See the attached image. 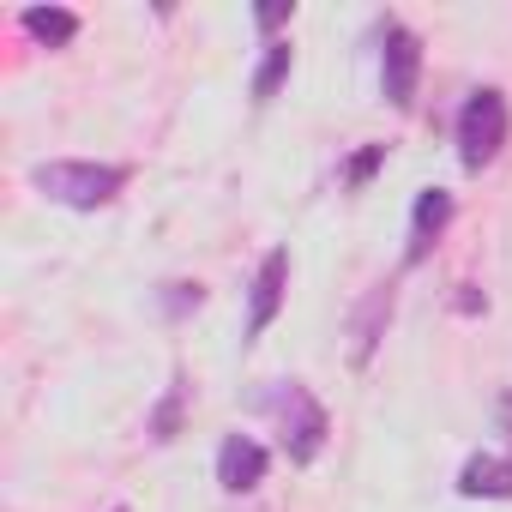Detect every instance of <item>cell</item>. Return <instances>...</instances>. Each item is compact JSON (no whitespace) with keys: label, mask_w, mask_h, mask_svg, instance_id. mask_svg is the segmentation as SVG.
<instances>
[{"label":"cell","mask_w":512,"mask_h":512,"mask_svg":"<svg viewBox=\"0 0 512 512\" xmlns=\"http://www.w3.org/2000/svg\"><path fill=\"white\" fill-rule=\"evenodd\" d=\"M19 25H25V37H37L43 49H67V43L79 37V13H73V7H25Z\"/></svg>","instance_id":"9"},{"label":"cell","mask_w":512,"mask_h":512,"mask_svg":"<svg viewBox=\"0 0 512 512\" xmlns=\"http://www.w3.org/2000/svg\"><path fill=\"white\" fill-rule=\"evenodd\" d=\"M290 19H296V0H266V7H253V25H260V31H278Z\"/></svg>","instance_id":"14"},{"label":"cell","mask_w":512,"mask_h":512,"mask_svg":"<svg viewBox=\"0 0 512 512\" xmlns=\"http://www.w3.org/2000/svg\"><path fill=\"white\" fill-rule=\"evenodd\" d=\"M290 67H296V49L290 43H266V61H260V73H253V103H272L278 85L290 79Z\"/></svg>","instance_id":"10"},{"label":"cell","mask_w":512,"mask_h":512,"mask_svg":"<svg viewBox=\"0 0 512 512\" xmlns=\"http://www.w3.org/2000/svg\"><path fill=\"white\" fill-rule=\"evenodd\" d=\"M266 410L278 416V434H284V452L296 458V464H314L320 458V446H326V434H332V416H326V404L302 386V380H278L272 392H266Z\"/></svg>","instance_id":"2"},{"label":"cell","mask_w":512,"mask_h":512,"mask_svg":"<svg viewBox=\"0 0 512 512\" xmlns=\"http://www.w3.org/2000/svg\"><path fill=\"white\" fill-rule=\"evenodd\" d=\"M506 133H512L506 91H494V85L470 91V103L458 109V163H464V169H488V163L506 151Z\"/></svg>","instance_id":"3"},{"label":"cell","mask_w":512,"mask_h":512,"mask_svg":"<svg viewBox=\"0 0 512 512\" xmlns=\"http://www.w3.org/2000/svg\"><path fill=\"white\" fill-rule=\"evenodd\" d=\"M284 290H290V247H272L260 260V272H253V290H247V338H260L278 320Z\"/></svg>","instance_id":"5"},{"label":"cell","mask_w":512,"mask_h":512,"mask_svg":"<svg viewBox=\"0 0 512 512\" xmlns=\"http://www.w3.org/2000/svg\"><path fill=\"white\" fill-rule=\"evenodd\" d=\"M416 79H422V37L392 19L386 43H380V97L392 109H410L416 103Z\"/></svg>","instance_id":"4"},{"label":"cell","mask_w":512,"mask_h":512,"mask_svg":"<svg viewBox=\"0 0 512 512\" xmlns=\"http://www.w3.org/2000/svg\"><path fill=\"white\" fill-rule=\"evenodd\" d=\"M446 223H452V193H446V187H422V193H416V211H410V241H404V260H410V266L428 260V247L440 241Z\"/></svg>","instance_id":"7"},{"label":"cell","mask_w":512,"mask_h":512,"mask_svg":"<svg viewBox=\"0 0 512 512\" xmlns=\"http://www.w3.org/2000/svg\"><path fill=\"white\" fill-rule=\"evenodd\" d=\"M181 410H187V380L175 374V380H169V398H163V404L151 410L145 434H151V440H175V434H181Z\"/></svg>","instance_id":"11"},{"label":"cell","mask_w":512,"mask_h":512,"mask_svg":"<svg viewBox=\"0 0 512 512\" xmlns=\"http://www.w3.org/2000/svg\"><path fill=\"white\" fill-rule=\"evenodd\" d=\"M127 181H133L127 163H79V157H55V163H37V169H31V187L49 193L55 205H73V211H97V205H109Z\"/></svg>","instance_id":"1"},{"label":"cell","mask_w":512,"mask_h":512,"mask_svg":"<svg viewBox=\"0 0 512 512\" xmlns=\"http://www.w3.org/2000/svg\"><path fill=\"white\" fill-rule=\"evenodd\" d=\"M266 446L253 440V434H223V446H217V482L229 488V494H253L266 482Z\"/></svg>","instance_id":"6"},{"label":"cell","mask_w":512,"mask_h":512,"mask_svg":"<svg viewBox=\"0 0 512 512\" xmlns=\"http://www.w3.org/2000/svg\"><path fill=\"white\" fill-rule=\"evenodd\" d=\"M380 314H392V290H374V302L362 308V320H356V362H368V350H374V326H380Z\"/></svg>","instance_id":"12"},{"label":"cell","mask_w":512,"mask_h":512,"mask_svg":"<svg viewBox=\"0 0 512 512\" xmlns=\"http://www.w3.org/2000/svg\"><path fill=\"white\" fill-rule=\"evenodd\" d=\"M380 163H386V145H368V151H356V157H350L344 181H350V187H362V181H368V175H374Z\"/></svg>","instance_id":"13"},{"label":"cell","mask_w":512,"mask_h":512,"mask_svg":"<svg viewBox=\"0 0 512 512\" xmlns=\"http://www.w3.org/2000/svg\"><path fill=\"white\" fill-rule=\"evenodd\" d=\"M458 494H464V500H512V458H500V452H476V458H464V470H458Z\"/></svg>","instance_id":"8"},{"label":"cell","mask_w":512,"mask_h":512,"mask_svg":"<svg viewBox=\"0 0 512 512\" xmlns=\"http://www.w3.org/2000/svg\"><path fill=\"white\" fill-rule=\"evenodd\" d=\"M205 302V290L199 284H169V296H163V308L169 314H187V308H199Z\"/></svg>","instance_id":"15"}]
</instances>
